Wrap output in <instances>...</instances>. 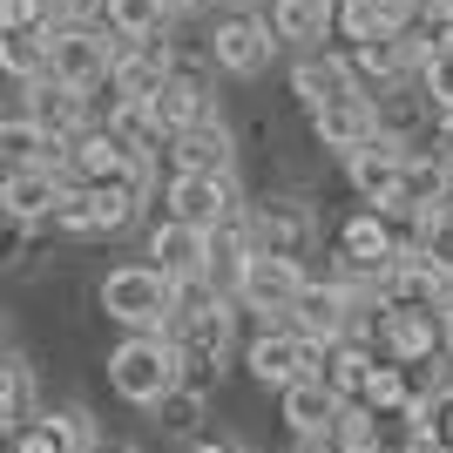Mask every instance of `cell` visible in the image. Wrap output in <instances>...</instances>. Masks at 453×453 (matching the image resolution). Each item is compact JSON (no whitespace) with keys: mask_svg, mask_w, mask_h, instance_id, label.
Instances as JSON below:
<instances>
[{"mask_svg":"<svg viewBox=\"0 0 453 453\" xmlns=\"http://www.w3.org/2000/svg\"><path fill=\"white\" fill-rule=\"evenodd\" d=\"M109 386H115L122 406L156 413V406L183 386V352H176V339L170 332H122V345L109 352Z\"/></svg>","mask_w":453,"mask_h":453,"instance_id":"obj_1","label":"cell"},{"mask_svg":"<svg viewBox=\"0 0 453 453\" xmlns=\"http://www.w3.org/2000/svg\"><path fill=\"white\" fill-rule=\"evenodd\" d=\"M95 304L122 332H170L176 325V284L156 265H115L109 278L95 284Z\"/></svg>","mask_w":453,"mask_h":453,"instance_id":"obj_2","label":"cell"},{"mask_svg":"<svg viewBox=\"0 0 453 453\" xmlns=\"http://www.w3.org/2000/svg\"><path fill=\"white\" fill-rule=\"evenodd\" d=\"M311 284V271H304V257H278V250H250L244 271H237V284H230V298H237V311H250V319L265 325H284L291 319V304H298V291Z\"/></svg>","mask_w":453,"mask_h":453,"instance_id":"obj_3","label":"cell"},{"mask_svg":"<svg viewBox=\"0 0 453 453\" xmlns=\"http://www.w3.org/2000/svg\"><path fill=\"white\" fill-rule=\"evenodd\" d=\"M278 55H284V48H278V35H271L265 7H257V14H224L203 35V61L217 68V75H230V81L271 75V61H278Z\"/></svg>","mask_w":453,"mask_h":453,"instance_id":"obj_4","label":"cell"},{"mask_svg":"<svg viewBox=\"0 0 453 453\" xmlns=\"http://www.w3.org/2000/svg\"><path fill=\"white\" fill-rule=\"evenodd\" d=\"M365 339H372L379 359L393 365H434L447 352V311H413V304H379V319L365 325Z\"/></svg>","mask_w":453,"mask_h":453,"instance_id":"obj_5","label":"cell"},{"mask_svg":"<svg viewBox=\"0 0 453 453\" xmlns=\"http://www.w3.org/2000/svg\"><path fill=\"white\" fill-rule=\"evenodd\" d=\"M210 115H217V68H210V61H196V55H176L170 81L150 95V122H156V135L170 142V135L196 129V122H210Z\"/></svg>","mask_w":453,"mask_h":453,"instance_id":"obj_6","label":"cell"},{"mask_svg":"<svg viewBox=\"0 0 453 453\" xmlns=\"http://www.w3.org/2000/svg\"><path fill=\"white\" fill-rule=\"evenodd\" d=\"M244 224H250V244L278 250V257H311V244H319V210H311V196H298V189L250 196Z\"/></svg>","mask_w":453,"mask_h":453,"instance_id":"obj_7","label":"cell"},{"mask_svg":"<svg viewBox=\"0 0 453 453\" xmlns=\"http://www.w3.org/2000/svg\"><path fill=\"white\" fill-rule=\"evenodd\" d=\"M244 210H250V196L237 176H176L170 170V183H163V217H176L189 230H224Z\"/></svg>","mask_w":453,"mask_h":453,"instance_id":"obj_8","label":"cell"},{"mask_svg":"<svg viewBox=\"0 0 453 453\" xmlns=\"http://www.w3.org/2000/svg\"><path fill=\"white\" fill-rule=\"evenodd\" d=\"M142 189L135 183H75L68 196H61L55 210V230H68V237H115V230H129L135 217H142Z\"/></svg>","mask_w":453,"mask_h":453,"instance_id":"obj_9","label":"cell"},{"mask_svg":"<svg viewBox=\"0 0 453 453\" xmlns=\"http://www.w3.org/2000/svg\"><path fill=\"white\" fill-rule=\"evenodd\" d=\"M339 447L345 453H426V399L399 413H365L359 399L339 413Z\"/></svg>","mask_w":453,"mask_h":453,"instance_id":"obj_10","label":"cell"},{"mask_svg":"<svg viewBox=\"0 0 453 453\" xmlns=\"http://www.w3.org/2000/svg\"><path fill=\"white\" fill-rule=\"evenodd\" d=\"M48 75L102 95L115 75V35L109 27H48Z\"/></svg>","mask_w":453,"mask_h":453,"instance_id":"obj_11","label":"cell"},{"mask_svg":"<svg viewBox=\"0 0 453 453\" xmlns=\"http://www.w3.org/2000/svg\"><path fill=\"white\" fill-rule=\"evenodd\" d=\"M386 304H413V311H453V257L447 250H399L393 271L379 278Z\"/></svg>","mask_w":453,"mask_h":453,"instance_id":"obj_12","label":"cell"},{"mask_svg":"<svg viewBox=\"0 0 453 453\" xmlns=\"http://www.w3.org/2000/svg\"><path fill=\"white\" fill-rule=\"evenodd\" d=\"M244 365L257 386H271V393H284V386H298V379H319L325 372V352L311 339H298L291 325H265L257 339L244 345Z\"/></svg>","mask_w":453,"mask_h":453,"instance_id":"obj_13","label":"cell"},{"mask_svg":"<svg viewBox=\"0 0 453 453\" xmlns=\"http://www.w3.org/2000/svg\"><path fill=\"white\" fill-rule=\"evenodd\" d=\"M20 115H35L55 142H75V135H88L95 122H102V102H95L88 88H68V81L48 75V81H27V88H20Z\"/></svg>","mask_w":453,"mask_h":453,"instance_id":"obj_14","label":"cell"},{"mask_svg":"<svg viewBox=\"0 0 453 453\" xmlns=\"http://www.w3.org/2000/svg\"><path fill=\"white\" fill-rule=\"evenodd\" d=\"M284 325H291L298 339H311L319 352H332L339 339H352V291L325 271V278H311L298 291V304H291V319H284Z\"/></svg>","mask_w":453,"mask_h":453,"instance_id":"obj_15","label":"cell"},{"mask_svg":"<svg viewBox=\"0 0 453 453\" xmlns=\"http://www.w3.org/2000/svg\"><path fill=\"white\" fill-rule=\"evenodd\" d=\"M163 163L176 176H237V129L224 115H210V122H196V129L163 142Z\"/></svg>","mask_w":453,"mask_h":453,"instance_id":"obj_16","label":"cell"},{"mask_svg":"<svg viewBox=\"0 0 453 453\" xmlns=\"http://www.w3.org/2000/svg\"><path fill=\"white\" fill-rule=\"evenodd\" d=\"M311 135H319V150H332L345 163L352 150H365V142H379V102L365 88H345L332 95L325 109H311Z\"/></svg>","mask_w":453,"mask_h":453,"instance_id":"obj_17","label":"cell"},{"mask_svg":"<svg viewBox=\"0 0 453 453\" xmlns=\"http://www.w3.org/2000/svg\"><path fill=\"white\" fill-rule=\"evenodd\" d=\"M68 189H75L68 170H7L0 176V217L20 224V230H41V224H55Z\"/></svg>","mask_w":453,"mask_h":453,"instance_id":"obj_18","label":"cell"},{"mask_svg":"<svg viewBox=\"0 0 453 453\" xmlns=\"http://www.w3.org/2000/svg\"><path fill=\"white\" fill-rule=\"evenodd\" d=\"M339 170H345V183H352V196H359L365 210H393L399 203V176H406V150L379 135V142L352 150Z\"/></svg>","mask_w":453,"mask_h":453,"instance_id":"obj_19","label":"cell"},{"mask_svg":"<svg viewBox=\"0 0 453 453\" xmlns=\"http://www.w3.org/2000/svg\"><path fill=\"white\" fill-rule=\"evenodd\" d=\"M332 14H339V0H271L265 20L271 35H278L284 55H319L332 48Z\"/></svg>","mask_w":453,"mask_h":453,"instance_id":"obj_20","label":"cell"},{"mask_svg":"<svg viewBox=\"0 0 453 453\" xmlns=\"http://www.w3.org/2000/svg\"><path fill=\"white\" fill-rule=\"evenodd\" d=\"M278 413H284V434L291 440H325V434H339V413H345V399L319 379H298V386H284L278 393Z\"/></svg>","mask_w":453,"mask_h":453,"instance_id":"obj_21","label":"cell"},{"mask_svg":"<svg viewBox=\"0 0 453 453\" xmlns=\"http://www.w3.org/2000/svg\"><path fill=\"white\" fill-rule=\"evenodd\" d=\"M150 265L170 284L210 278V230H189V224H176V217H163V224L150 230Z\"/></svg>","mask_w":453,"mask_h":453,"instance_id":"obj_22","label":"cell"},{"mask_svg":"<svg viewBox=\"0 0 453 453\" xmlns=\"http://www.w3.org/2000/svg\"><path fill=\"white\" fill-rule=\"evenodd\" d=\"M61 170H68V183H129V170H135V156L122 150V142H115L109 129H102V122H95L88 135H75V142H68V156H61Z\"/></svg>","mask_w":453,"mask_h":453,"instance_id":"obj_23","label":"cell"},{"mask_svg":"<svg viewBox=\"0 0 453 453\" xmlns=\"http://www.w3.org/2000/svg\"><path fill=\"white\" fill-rule=\"evenodd\" d=\"M61 156H68V142H55L35 115H20V109L0 115V176L7 170H61Z\"/></svg>","mask_w":453,"mask_h":453,"instance_id":"obj_24","label":"cell"},{"mask_svg":"<svg viewBox=\"0 0 453 453\" xmlns=\"http://www.w3.org/2000/svg\"><path fill=\"white\" fill-rule=\"evenodd\" d=\"M359 88L352 68H345V48H319V55H291V95H298V109H325L332 95Z\"/></svg>","mask_w":453,"mask_h":453,"instance_id":"obj_25","label":"cell"},{"mask_svg":"<svg viewBox=\"0 0 453 453\" xmlns=\"http://www.w3.org/2000/svg\"><path fill=\"white\" fill-rule=\"evenodd\" d=\"M372 365H379L372 339H359V332H352V339H339L332 352H325V386H332V393H339L345 406H352V399L365 393V379H372Z\"/></svg>","mask_w":453,"mask_h":453,"instance_id":"obj_26","label":"cell"},{"mask_svg":"<svg viewBox=\"0 0 453 453\" xmlns=\"http://www.w3.org/2000/svg\"><path fill=\"white\" fill-rule=\"evenodd\" d=\"M170 20L176 14L163 0H109V7H102V27H109L115 41H163Z\"/></svg>","mask_w":453,"mask_h":453,"instance_id":"obj_27","label":"cell"},{"mask_svg":"<svg viewBox=\"0 0 453 453\" xmlns=\"http://www.w3.org/2000/svg\"><path fill=\"white\" fill-rule=\"evenodd\" d=\"M0 81H48V27H27V35H0Z\"/></svg>","mask_w":453,"mask_h":453,"instance_id":"obj_28","label":"cell"},{"mask_svg":"<svg viewBox=\"0 0 453 453\" xmlns=\"http://www.w3.org/2000/svg\"><path fill=\"white\" fill-rule=\"evenodd\" d=\"M413 399H419L413 365L379 359V365H372V379H365V393H359V406H365V413H399V406H413Z\"/></svg>","mask_w":453,"mask_h":453,"instance_id":"obj_29","label":"cell"},{"mask_svg":"<svg viewBox=\"0 0 453 453\" xmlns=\"http://www.w3.org/2000/svg\"><path fill=\"white\" fill-rule=\"evenodd\" d=\"M419 88L434 95V109H440V115H453V27H440V35H434V61H426Z\"/></svg>","mask_w":453,"mask_h":453,"instance_id":"obj_30","label":"cell"},{"mask_svg":"<svg viewBox=\"0 0 453 453\" xmlns=\"http://www.w3.org/2000/svg\"><path fill=\"white\" fill-rule=\"evenodd\" d=\"M48 426L68 440V453H95V447H102V434H95V413H88V406H75V399H68V406H48Z\"/></svg>","mask_w":453,"mask_h":453,"instance_id":"obj_31","label":"cell"},{"mask_svg":"<svg viewBox=\"0 0 453 453\" xmlns=\"http://www.w3.org/2000/svg\"><path fill=\"white\" fill-rule=\"evenodd\" d=\"M203 406H210L203 393H183V386H176V393L163 399V406H156V419H163V434H176V440H196V426H203Z\"/></svg>","mask_w":453,"mask_h":453,"instance_id":"obj_32","label":"cell"},{"mask_svg":"<svg viewBox=\"0 0 453 453\" xmlns=\"http://www.w3.org/2000/svg\"><path fill=\"white\" fill-rule=\"evenodd\" d=\"M7 453H68V440L48 426V413H27L14 426V440H7Z\"/></svg>","mask_w":453,"mask_h":453,"instance_id":"obj_33","label":"cell"},{"mask_svg":"<svg viewBox=\"0 0 453 453\" xmlns=\"http://www.w3.org/2000/svg\"><path fill=\"white\" fill-rule=\"evenodd\" d=\"M109 0H48V27H102Z\"/></svg>","mask_w":453,"mask_h":453,"instance_id":"obj_34","label":"cell"},{"mask_svg":"<svg viewBox=\"0 0 453 453\" xmlns=\"http://www.w3.org/2000/svg\"><path fill=\"white\" fill-rule=\"evenodd\" d=\"M48 27V0H0V35H27Z\"/></svg>","mask_w":453,"mask_h":453,"instance_id":"obj_35","label":"cell"},{"mask_svg":"<svg viewBox=\"0 0 453 453\" xmlns=\"http://www.w3.org/2000/svg\"><path fill=\"white\" fill-rule=\"evenodd\" d=\"M426 453H453V399L426 406Z\"/></svg>","mask_w":453,"mask_h":453,"instance_id":"obj_36","label":"cell"},{"mask_svg":"<svg viewBox=\"0 0 453 453\" xmlns=\"http://www.w3.org/2000/svg\"><path fill=\"white\" fill-rule=\"evenodd\" d=\"M426 150H434L440 163L453 170V115H440V122H434V135H426Z\"/></svg>","mask_w":453,"mask_h":453,"instance_id":"obj_37","label":"cell"},{"mask_svg":"<svg viewBox=\"0 0 453 453\" xmlns=\"http://www.w3.org/2000/svg\"><path fill=\"white\" fill-rule=\"evenodd\" d=\"M20 244H27V230L0 217V265H14V257H20Z\"/></svg>","mask_w":453,"mask_h":453,"instance_id":"obj_38","label":"cell"},{"mask_svg":"<svg viewBox=\"0 0 453 453\" xmlns=\"http://www.w3.org/2000/svg\"><path fill=\"white\" fill-rule=\"evenodd\" d=\"M426 35H440V27H453V0H426V20H419Z\"/></svg>","mask_w":453,"mask_h":453,"instance_id":"obj_39","label":"cell"},{"mask_svg":"<svg viewBox=\"0 0 453 453\" xmlns=\"http://www.w3.org/2000/svg\"><path fill=\"white\" fill-rule=\"evenodd\" d=\"M189 453H244L237 440H189Z\"/></svg>","mask_w":453,"mask_h":453,"instance_id":"obj_40","label":"cell"},{"mask_svg":"<svg viewBox=\"0 0 453 453\" xmlns=\"http://www.w3.org/2000/svg\"><path fill=\"white\" fill-rule=\"evenodd\" d=\"M163 7H170V14H176V20H183V14H203L210 0H163Z\"/></svg>","mask_w":453,"mask_h":453,"instance_id":"obj_41","label":"cell"},{"mask_svg":"<svg viewBox=\"0 0 453 453\" xmlns=\"http://www.w3.org/2000/svg\"><path fill=\"white\" fill-rule=\"evenodd\" d=\"M257 7H271V0H224V14H257Z\"/></svg>","mask_w":453,"mask_h":453,"instance_id":"obj_42","label":"cell"},{"mask_svg":"<svg viewBox=\"0 0 453 453\" xmlns=\"http://www.w3.org/2000/svg\"><path fill=\"white\" fill-rule=\"evenodd\" d=\"M0 352H14V325H7V311H0Z\"/></svg>","mask_w":453,"mask_h":453,"instance_id":"obj_43","label":"cell"},{"mask_svg":"<svg viewBox=\"0 0 453 453\" xmlns=\"http://www.w3.org/2000/svg\"><path fill=\"white\" fill-rule=\"evenodd\" d=\"M447 359H453V311H447Z\"/></svg>","mask_w":453,"mask_h":453,"instance_id":"obj_44","label":"cell"},{"mask_svg":"<svg viewBox=\"0 0 453 453\" xmlns=\"http://www.w3.org/2000/svg\"><path fill=\"white\" fill-rule=\"evenodd\" d=\"M95 453H135V447H95Z\"/></svg>","mask_w":453,"mask_h":453,"instance_id":"obj_45","label":"cell"}]
</instances>
